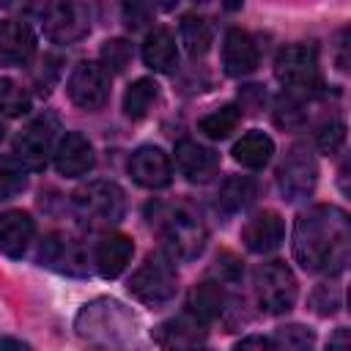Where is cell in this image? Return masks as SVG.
Returning <instances> with one entry per match:
<instances>
[{
    "instance_id": "8fae6325",
    "label": "cell",
    "mask_w": 351,
    "mask_h": 351,
    "mask_svg": "<svg viewBox=\"0 0 351 351\" xmlns=\"http://www.w3.org/2000/svg\"><path fill=\"white\" fill-rule=\"evenodd\" d=\"M66 90L80 110H99L110 93V74L96 60H80L66 82Z\"/></svg>"
},
{
    "instance_id": "836d02e7",
    "label": "cell",
    "mask_w": 351,
    "mask_h": 351,
    "mask_svg": "<svg viewBox=\"0 0 351 351\" xmlns=\"http://www.w3.org/2000/svg\"><path fill=\"white\" fill-rule=\"evenodd\" d=\"M310 307L318 313V315H332L337 307H340V291L335 285H318L313 293H310Z\"/></svg>"
},
{
    "instance_id": "9c48e42d",
    "label": "cell",
    "mask_w": 351,
    "mask_h": 351,
    "mask_svg": "<svg viewBox=\"0 0 351 351\" xmlns=\"http://www.w3.org/2000/svg\"><path fill=\"white\" fill-rule=\"evenodd\" d=\"M315 181H318V165H315L313 151L304 143L291 145V151L285 154V159L277 170V184H280V192L285 195V200L293 203V200L313 195Z\"/></svg>"
},
{
    "instance_id": "8992f818",
    "label": "cell",
    "mask_w": 351,
    "mask_h": 351,
    "mask_svg": "<svg viewBox=\"0 0 351 351\" xmlns=\"http://www.w3.org/2000/svg\"><path fill=\"white\" fill-rule=\"evenodd\" d=\"M274 74L277 80L288 88V93H313L321 88V69H318V55L307 44H291L280 49L274 60Z\"/></svg>"
},
{
    "instance_id": "4316f807",
    "label": "cell",
    "mask_w": 351,
    "mask_h": 351,
    "mask_svg": "<svg viewBox=\"0 0 351 351\" xmlns=\"http://www.w3.org/2000/svg\"><path fill=\"white\" fill-rule=\"evenodd\" d=\"M255 192H258V186L250 176H230L219 189V206L225 211H239L252 203Z\"/></svg>"
},
{
    "instance_id": "277c9868",
    "label": "cell",
    "mask_w": 351,
    "mask_h": 351,
    "mask_svg": "<svg viewBox=\"0 0 351 351\" xmlns=\"http://www.w3.org/2000/svg\"><path fill=\"white\" fill-rule=\"evenodd\" d=\"M159 236L165 241V250L170 258H178V261H192L203 252L206 241H208V230L206 225L200 222L197 214H192L189 208L178 206V208H167L159 222Z\"/></svg>"
},
{
    "instance_id": "3957f363",
    "label": "cell",
    "mask_w": 351,
    "mask_h": 351,
    "mask_svg": "<svg viewBox=\"0 0 351 351\" xmlns=\"http://www.w3.org/2000/svg\"><path fill=\"white\" fill-rule=\"evenodd\" d=\"M74 214L88 228H110L126 214V195L112 181H90L80 186L71 197Z\"/></svg>"
},
{
    "instance_id": "5b68a950",
    "label": "cell",
    "mask_w": 351,
    "mask_h": 351,
    "mask_svg": "<svg viewBox=\"0 0 351 351\" xmlns=\"http://www.w3.org/2000/svg\"><path fill=\"white\" fill-rule=\"evenodd\" d=\"M176 282H178V277H176L173 263L167 258H162V255H148L137 266V271L132 274L129 291L143 304L159 307V304H167L176 296V288H178Z\"/></svg>"
},
{
    "instance_id": "9a60e30c",
    "label": "cell",
    "mask_w": 351,
    "mask_h": 351,
    "mask_svg": "<svg viewBox=\"0 0 351 351\" xmlns=\"http://www.w3.org/2000/svg\"><path fill=\"white\" fill-rule=\"evenodd\" d=\"M52 159H55V170H58L60 176L77 178V176H82V173H88V170L93 167V159H96V156H93V145H90V140H88L85 134H80V132H66V134L58 140Z\"/></svg>"
},
{
    "instance_id": "52a82bcc",
    "label": "cell",
    "mask_w": 351,
    "mask_h": 351,
    "mask_svg": "<svg viewBox=\"0 0 351 351\" xmlns=\"http://www.w3.org/2000/svg\"><path fill=\"white\" fill-rule=\"evenodd\" d=\"M255 293L266 313L280 315L296 304V277L282 261H269L255 269Z\"/></svg>"
},
{
    "instance_id": "e575fe53",
    "label": "cell",
    "mask_w": 351,
    "mask_h": 351,
    "mask_svg": "<svg viewBox=\"0 0 351 351\" xmlns=\"http://www.w3.org/2000/svg\"><path fill=\"white\" fill-rule=\"evenodd\" d=\"M233 351H277V346L269 340V337H261V335H250L244 340H239L233 346Z\"/></svg>"
},
{
    "instance_id": "f1b7e54d",
    "label": "cell",
    "mask_w": 351,
    "mask_h": 351,
    "mask_svg": "<svg viewBox=\"0 0 351 351\" xmlns=\"http://www.w3.org/2000/svg\"><path fill=\"white\" fill-rule=\"evenodd\" d=\"M27 186V170L16 156H0V200H11Z\"/></svg>"
},
{
    "instance_id": "4dcf8cb0",
    "label": "cell",
    "mask_w": 351,
    "mask_h": 351,
    "mask_svg": "<svg viewBox=\"0 0 351 351\" xmlns=\"http://www.w3.org/2000/svg\"><path fill=\"white\" fill-rule=\"evenodd\" d=\"M132 60V47L123 38H110L101 47V69L104 71H123Z\"/></svg>"
},
{
    "instance_id": "e0dca14e",
    "label": "cell",
    "mask_w": 351,
    "mask_h": 351,
    "mask_svg": "<svg viewBox=\"0 0 351 351\" xmlns=\"http://www.w3.org/2000/svg\"><path fill=\"white\" fill-rule=\"evenodd\" d=\"M176 165L192 184H206L219 170V154L208 145H200L197 140H181L176 145Z\"/></svg>"
},
{
    "instance_id": "44dd1931",
    "label": "cell",
    "mask_w": 351,
    "mask_h": 351,
    "mask_svg": "<svg viewBox=\"0 0 351 351\" xmlns=\"http://www.w3.org/2000/svg\"><path fill=\"white\" fill-rule=\"evenodd\" d=\"M33 239V217L27 211L11 208L0 214V252L8 258H22Z\"/></svg>"
},
{
    "instance_id": "ac0fdd59",
    "label": "cell",
    "mask_w": 351,
    "mask_h": 351,
    "mask_svg": "<svg viewBox=\"0 0 351 351\" xmlns=\"http://www.w3.org/2000/svg\"><path fill=\"white\" fill-rule=\"evenodd\" d=\"M222 66H225V74H230V77H247L258 69V47L247 30L230 27L225 33Z\"/></svg>"
},
{
    "instance_id": "7a4b0ae2",
    "label": "cell",
    "mask_w": 351,
    "mask_h": 351,
    "mask_svg": "<svg viewBox=\"0 0 351 351\" xmlns=\"http://www.w3.org/2000/svg\"><path fill=\"white\" fill-rule=\"evenodd\" d=\"M74 332L93 351H123L134 340V315L115 299H93L77 313Z\"/></svg>"
},
{
    "instance_id": "d590c367",
    "label": "cell",
    "mask_w": 351,
    "mask_h": 351,
    "mask_svg": "<svg viewBox=\"0 0 351 351\" xmlns=\"http://www.w3.org/2000/svg\"><path fill=\"white\" fill-rule=\"evenodd\" d=\"M329 351H348V329L340 326L332 337H329Z\"/></svg>"
},
{
    "instance_id": "f546056e",
    "label": "cell",
    "mask_w": 351,
    "mask_h": 351,
    "mask_svg": "<svg viewBox=\"0 0 351 351\" xmlns=\"http://www.w3.org/2000/svg\"><path fill=\"white\" fill-rule=\"evenodd\" d=\"M27 110H30V96L25 93V88H19L8 77H0V115L16 118Z\"/></svg>"
},
{
    "instance_id": "603a6c76",
    "label": "cell",
    "mask_w": 351,
    "mask_h": 351,
    "mask_svg": "<svg viewBox=\"0 0 351 351\" xmlns=\"http://www.w3.org/2000/svg\"><path fill=\"white\" fill-rule=\"evenodd\" d=\"M271 154H274V143H271V137L263 134V132H258V129L247 132V134L233 145V159H236L239 165L250 167V170L263 167V165L271 159Z\"/></svg>"
},
{
    "instance_id": "ba28073f",
    "label": "cell",
    "mask_w": 351,
    "mask_h": 351,
    "mask_svg": "<svg viewBox=\"0 0 351 351\" xmlns=\"http://www.w3.org/2000/svg\"><path fill=\"white\" fill-rule=\"evenodd\" d=\"M55 132H58V121L52 115H41L36 121H30L14 140V154L16 162L25 170H44L49 156L55 154Z\"/></svg>"
},
{
    "instance_id": "30bf717a",
    "label": "cell",
    "mask_w": 351,
    "mask_h": 351,
    "mask_svg": "<svg viewBox=\"0 0 351 351\" xmlns=\"http://www.w3.org/2000/svg\"><path fill=\"white\" fill-rule=\"evenodd\" d=\"M90 30V8L82 3L60 0L44 8V36L55 44H74Z\"/></svg>"
},
{
    "instance_id": "74e56055",
    "label": "cell",
    "mask_w": 351,
    "mask_h": 351,
    "mask_svg": "<svg viewBox=\"0 0 351 351\" xmlns=\"http://www.w3.org/2000/svg\"><path fill=\"white\" fill-rule=\"evenodd\" d=\"M0 140H3V126H0Z\"/></svg>"
},
{
    "instance_id": "f35d334b",
    "label": "cell",
    "mask_w": 351,
    "mask_h": 351,
    "mask_svg": "<svg viewBox=\"0 0 351 351\" xmlns=\"http://www.w3.org/2000/svg\"><path fill=\"white\" fill-rule=\"evenodd\" d=\"M195 351H206V348H195Z\"/></svg>"
},
{
    "instance_id": "83f0119b",
    "label": "cell",
    "mask_w": 351,
    "mask_h": 351,
    "mask_svg": "<svg viewBox=\"0 0 351 351\" xmlns=\"http://www.w3.org/2000/svg\"><path fill=\"white\" fill-rule=\"evenodd\" d=\"M239 121H241V110L233 107V104H225V107L208 112V115L197 123V129H200L206 137H211V140H222V137H228V134L239 126Z\"/></svg>"
},
{
    "instance_id": "7c38bea8",
    "label": "cell",
    "mask_w": 351,
    "mask_h": 351,
    "mask_svg": "<svg viewBox=\"0 0 351 351\" xmlns=\"http://www.w3.org/2000/svg\"><path fill=\"white\" fill-rule=\"evenodd\" d=\"M38 261L47 263L49 269L60 271V274H71V277L88 274V255H85L82 244L66 233L47 236L41 250H38Z\"/></svg>"
},
{
    "instance_id": "ffe728a7",
    "label": "cell",
    "mask_w": 351,
    "mask_h": 351,
    "mask_svg": "<svg viewBox=\"0 0 351 351\" xmlns=\"http://www.w3.org/2000/svg\"><path fill=\"white\" fill-rule=\"evenodd\" d=\"M132 252H134V244L129 236L123 233H110L104 236L99 244H96V252H93V263H96V271L104 277V280H115L132 261Z\"/></svg>"
},
{
    "instance_id": "6da1fadb",
    "label": "cell",
    "mask_w": 351,
    "mask_h": 351,
    "mask_svg": "<svg viewBox=\"0 0 351 351\" xmlns=\"http://www.w3.org/2000/svg\"><path fill=\"white\" fill-rule=\"evenodd\" d=\"M351 252L348 214L337 206H313L296 217L293 258L302 269L318 274H340Z\"/></svg>"
},
{
    "instance_id": "d6986e66",
    "label": "cell",
    "mask_w": 351,
    "mask_h": 351,
    "mask_svg": "<svg viewBox=\"0 0 351 351\" xmlns=\"http://www.w3.org/2000/svg\"><path fill=\"white\" fill-rule=\"evenodd\" d=\"M36 52V36L27 22H0V66H25Z\"/></svg>"
},
{
    "instance_id": "2e32d148",
    "label": "cell",
    "mask_w": 351,
    "mask_h": 351,
    "mask_svg": "<svg viewBox=\"0 0 351 351\" xmlns=\"http://www.w3.org/2000/svg\"><path fill=\"white\" fill-rule=\"evenodd\" d=\"M282 236H285L282 217H280L277 211H269V208L252 214V217L244 222V228H241V241H244V247H247L250 252H258V255L277 250L280 241H282Z\"/></svg>"
},
{
    "instance_id": "cb8c5ba5",
    "label": "cell",
    "mask_w": 351,
    "mask_h": 351,
    "mask_svg": "<svg viewBox=\"0 0 351 351\" xmlns=\"http://www.w3.org/2000/svg\"><path fill=\"white\" fill-rule=\"evenodd\" d=\"M222 304H225V288L219 282H197L192 291H189V313L195 318H200L203 324L217 318L222 313Z\"/></svg>"
},
{
    "instance_id": "484cf974",
    "label": "cell",
    "mask_w": 351,
    "mask_h": 351,
    "mask_svg": "<svg viewBox=\"0 0 351 351\" xmlns=\"http://www.w3.org/2000/svg\"><path fill=\"white\" fill-rule=\"evenodd\" d=\"M156 99H159V85L154 80H148V77H140L123 93V112L132 121H140V118L148 115V110L154 107Z\"/></svg>"
},
{
    "instance_id": "d4e9b609",
    "label": "cell",
    "mask_w": 351,
    "mask_h": 351,
    "mask_svg": "<svg viewBox=\"0 0 351 351\" xmlns=\"http://www.w3.org/2000/svg\"><path fill=\"white\" fill-rule=\"evenodd\" d=\"M178 36H181L184 49H186L192 58L206 55L208 47H211V38H214L208 19L200 16V14H186V16L181 19V25H178Z\"/></svg>"
},
{
    "instance_id": "5bb4252c",
    "label": "cell",
    "mask_w": 351,
    "mask_h": 351,
    "mask_svg": "<svg viewBox=\"0 0 351 351\" xmlns=\"http://www.w3.org/2000/svg\"><path fill=\"white\" fill-rule=\"evenodd\" d=\"M154 340L162 351H195L206 340V324L192 313L176 315L154 329Z\"/></svg>"
},
{
    "instance_id": "1f68e13d",
    "label": "cell",
    "mask_w": 351,
    "mask_h": 351,
    "mask_svg": "<svg viewBox=\"0 0 351 351\" xmlns=\"http://www.w3.org/2000/svg\"><path fill=\"white\" fill-rule=\"evenodd\" d=\"M277 343L282 351H313L315 346V335L299 324H291V326H282L277 332Z\"/></svg>"
},
{
    "instance_id": "8d00e7d4",
    "label": "cell",
    "mask_w": 351,
    "mask_h": 351,
    "mask_svg": "<svg viewBox=\"0 0 351 351\" xmlns=\"http://www.w3.org/2000/svg\"><path fill=\"white\" fill-rule=\"evenodd\" d=\"M0 351H30V346L16 337H0Z\"/></svg>"
},
{
    "instance_id": "7402d4cb",
    "label": "cell",
    "mask_w": 351,
    "mask_h": 351,
    "mask_svg": "<svg viewBox=\"0 0 351 351\" xmlns=\"http://www.w3.org/2000/svg\"><path fill=\"white\" fill-rule=\"evenodd\" d=\"M143 60L148 69L154 71H173L178 63V47H176V36L167 27H154L145 41H143Z\"/></svg>"
},
{
    "instance_id": "4fadbf2b",
    "label": "cell",
    "mask_w": 351,
    "mask_h": 351,
    "mask_svg": "<svg viewBox=\"0 0 351 351\" xmlns=\"http://www.w3.org/2000/svg\"><path fill=\"white\" fill-rule=\"evenodd\" d=\"M129 176L145 189H162L173 178L170 156L159 145H140L129 156Z\"/></svg>"
},
{
    "instance_id": "d6a6232c",
    "label": "cell",
    "mask_w": 351,
    "mask_h": 351,
    "mask_svg": "<svg viewBox=\"0 0 351 351\" xmlns=\"http://www.w3.org/2000/svg\"><path fill=\"white\" fill-rule=\"evenodd\" d=\"M346 143V123L343 121H329L318 129L315 134V145L321 154H337Z\"/></svg>"
}]
</instances>
